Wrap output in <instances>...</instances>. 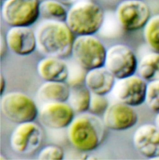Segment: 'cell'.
Here are the masks:
<instances>
[{
	"label": "cell",
	"instance_id": "obj_28",
	"mask_svg": "<svg viewBox=\"0 0 159 160\" xmlns=\"http://www.w3.org/2000/svg\"><path fill=\"white\" fill-rule=\"evenodd\" d=\"M154 124L159 129V113L156 114V116L155 118V124Z\"/></svg>",
	"mask_w": 159,
	"mask_h": 160
},
{
	"label": "cell",
	"instance_id": "obj_29",
	"mask_svg": "<svg viewBox=\"0 0 159 160\" xmlns=\"http://www.w3.org/2000/svg\"><path fill=\"white\" fill-rule=\"evenodd\" d=\"M2 1H4V0H2Z\"/></svg>",
	"mask_w": 159,
	"mask_h": 160
},
{
	"label": "cell",
	"instance_id": "obj_11",
	"mask_svg": "<svg viewBox=\"0 0 159 160\" xmlns=\"http://www.w3.org/2000/svg\"><path fill=\"white\" fill-rule=\"evenodd\" d=\"M138 118L134 107L117 101L109 104L103 115V120L107 129L122 132L134 127Z\"/></svg>",
	"mask_w": 159,
	"mask_h": 160
},
{
	"label": "cell",
	"instance_id": "obj_23",
	"mask_svg": "<svg viewBox=\"0 0 159 160\" xmlns=\"http://www.w3.org/2000/svg\"><path fill=\"white\" fill-rule=\"evenodd\" d=\"M109 105L108 99L106 95H97L91 93L88 112L96 116H103Z\"/></svg>",
	"mask_w": 159,
	"mask_h": 160
},
{
	"label": "cell",
	"instance_id": "obj_15",
	"mask_svg": "<svg viewBox=\"0 0 159 160\" xmlns=\"http://www.w3.org/2000/svg\"><path fill=\"white\" fill-rule=\"evenodd\" d=\"M116 80L115 77L103 66L88 71L84 83L92 93L107 95L112 92Z\"/></svg>",
	"mask_w": 159,
	"mask_h": 160
},
{
	"label": "cell",
	"instance_id": "obj_9",
	"mask_svg": "<svg viewBox=\"0 0 159 160\" xmlns=\"http://www.w3.org/2000/svg\"><path fill=\"white\" fill-rule=\"evenodd\" d=\"M44 138V131L38 123L34 121L20 123L11 134L10 146L19 154H32L40 148Z\"/></svg>",
	"mask_w": 159,
	"mask_h": 160
},
{
	"label": "cell",
	"instance_id": "obj_18",
	"mask_svg": "<svg viewBox=\"0 0 159 160\" xmlns=\"http://www.w3.org/2000/svg\"><path fill=\"white\" fill-rule=\"evenodd\" d=\"M91 92L85 84L76 83L70 88L68 103L76 113L88 112L89 107Z\"/></svg>",
	"mask_w": 159,
	"mask_h": 160
},
{
	"label": "cell",
	"instance_id": "obj_27",
	"mask_svg": "<svg viewBox=\"0 0 159 160\" xmlns=\"http://www.w3.org/2000/svg\"><path fill=\"white\" fill-rule=\"evenodd\" d=\"M56 1L60 2L65 6H72L74 3L78 1V0H56Z\"/></svg>",
	"mask_w": 159,
	"mask_h": 160
},
{
	"label": "cell",
	"instance_id": "obj_26",
	"mask_svg": "<svg viewBox=\"0 0 159 160\" xmlns=\"http://www.w3.org/2000/svg\"><path fill=\"white\" fill-rule=\"evenodd\" d=\"M0 85H1V95L3 93L6 86V82L4 77L1 74L0 77Z\"/></svg>",
	"mask_w": 159,
	"mask_h": 160
},
{
	"label": "cell",
	"instance_id": "obj_2",
	"mask_svg": "<svg viewBox=\"0 0 159 160\" xmlns=\"http://www.w3.org/2000/svg\"><path fill=\"white\" fill-rule=\"evenodd\" d=\"M68 138L73 147L83 152L94 150L103 143L106 127L99 116L89 112L75 117L68 126Z\"/></svg>",
	"mask_w": 159,
	"mask_h": 160
},
{
	"label": "cell",
	"instance_id": "obj_20",
	"mask_svg": "<svg viewBox=\"0 0 159 160\" xmlns=\"http://www.w3.org/2000/svg\"><path fill=\"white\" fill-rule=\"evenodd\" d=\"M40 17L44 20L65 22L68 10L56 0H44L39 4Z\"/></svg>",
	"mask_w": 159,
	"mask_h": 160
},
{
	"label": "cell",
	"instance_id": "obj_7",
	"mask_svg": "<svg viewBox=\"0 0 159 160\" xmlns=\"http://www.w3.org/2000/svg\"><path fill=\"white\" fill-rule=\"evenodd\" d=\"M115 16L121 28L133 32L143 29L152 16L149 7L142 0H123L117 6Z\"/></svg>",
	"mask_w": 159,
	"mask_h": 160
},
{
	"label": "cell",
	"instance_id": "obj_17",
	"mask_svg": "<svg viewBox=\"0 0 159 160\" xmlns=\"http://www.w3.org/2000/svg\"><path fill=\"white\" fill-rule=\"evenodd\" d=\"M70 87L65 82L46 81L38 90L39 99L46 102H66Z\"/></svg>",
	"mask_w": 159,
	"mask_h": 160
},
{
	"label": "cell",
	"instance_id": "obj_19",
	"mask_svg": "<svg viewBox=\"0 0 159 160\" xmlns=\"http://www.w3.org/2000/svg\"><path fill=\"white\" fill-rule=\"evenodd\" d=\"M137 73L147 82L159 80V53L152 51L138 61Z\"/></svg>",
	"mask_w": 159,
	"mask_h": 160
},
{
	"label": "cell",
	"instance_id": "obj_22",
	"mask_svg": "<svg viewBox=\"0 0 159 160\" xmlns=\"http://www.w3.org/2000/svg\"><path fill=\"white\" fill-rule=\"evenodd\" d=\"M145 103L154 113H159V80L147 82Z\"/></svg>",
	"mask_w": 159,
	"mask_h": 160
},
{
	"label": "cell",
	"instance_id": "obj_4",
	"mask_svg": "<svg viewBox=\"0 0 159 160\" xmlns=\"http://www.w3.org/2000/svg\"><path fill=\"white\" fill-rule=\"evenodd\" d=\"M107 49L95 35H80L75 38L71 56L81 68L89 71L104 66Z\"/></svg>",
	"mask_w": 159,
	"mask_h": 160
},
{
	"label": "cell",
	"instance_id": "obj_14",
	"mask_svg": "<svg viewBox=\"0 0 159 160\" xmlns=\"http://www.w3.org/2000/svg\"><path fill=\"white\" fill-rule=\"evenodd\" d=\"M5 40L8 49L18 56H28L36 49L35 32L30 27H10Z\"/></svg>",
	"mask_w": 159,
	"mask_h": 160
},
{
	"label": "cell",
	"instance_id": "obj_25",
	"mask_svg": "<svg viewBox=\"0 0 159 160\" xmlns=\"http://www.w3.org/2000/svg\"><path fill=\"white\" fill-rule=\"evenodd\" d=\"M6 47L7 48L6 42L5 38L4 39L3 37L2 38V35H1V58L4 55L6 50Z\"/></svg>",
	"mask_w": 159,
	"mask_h": 160
},
{
	"label": "cell",
	"instance_id": "obj_8",
	"mask_svg": "<svg viewBox=\"0 0 159 160\" xmlns=\"http://www.w3.org/2000/svg\"><path fill=\"white\" fill-rule=\"evenodd\" d=\"M138 61L131 48L116 44L107 49L104 67L117 79L137 74Z\"/></svg>",
	"mask_w": 159,
	"mask_h": 160
},
{
	"label": "cell",
	"instance_id": "obj_13",
	"mask_svg": "<svg viewBox=\"0 0 159 160\" xmlns=\"http://www.w3.org/2000/svg\"><path fill=\"white\" fill-rule=\"evenodd\" d=\"M133 144L139 154L154 160L159 156V129L155 124H142L134 132Z\"/></svg>",
	"mask_w": 159,
	"mask_h": 160
},
{
	"label": "cell",
	"instance_id": "obj_3",
	"mask_svg": "<svg viewBox=\"0 0 159 160\" xmlns=\"http://www.w3.org/2000/svg\"><path fill=\"white\" fill-rule=\"evenodd\" d=\"M105 17L104 9L99 4L81 1L70 6L65 22L76 36L94 35L101 31Z\"/></svg>",
	"mask_w": 159,
	"mask_h": 160
},
{
	"label": "cell",
	"instance_id": "obj_10",
	"mask_svg": "<svg viewBox=\"0 0 159 160\" xmlns=\"http://www.w3.org/2000/svg\"><path fill=\"white\" fill-rule=\"evenodd\" d=\"M147 84L135 74L117 79L111 92L118 102L135 108L145 103Z\"/></svg>",
	"mask_w": 159,
	"mask_h": 160
},
{
	"label": "cell",
	"instance_id": "obj_6",
	"mask_svg": "<svg viewBox=\"0 0 159 160\" xmlns=\"http://www.w3.org/2000/svg\"><path fill=\"white\" fill-rule=\"evenodd\" d=\"M1 110L7 119L18 124L34 121L39 114L33 100L18 92H9L2 97Z\"/></svg>",
	"mask_w": 159,
	"mask_h": 160
},
{
	"label": "cell",
	"instance_id": "obj_1",
	"mask_svg": "<svg viewBox=\"0 0 159 160\" xmlns=\"http://www.w3.org/2000/svg\"><path fill=\"white\" fill-rule=\"evenodd\" d=\"M35 32L36 49L42 55L63 59L72 55L75 37L65 22L44 20Z\"/></svg>",
	"mask_w": 159,
	"mask_h": 160
},
{
	"label": "cell",
	"instance_id": "obj_12",
	"mask_svg": "<svg viewBox=\"0 0 159 160\" xmlns=\"http://www.w3.org/2000/svg\"><path fill=\"white\" fill-rule=\"evenodd\" d=\"M75 113L66 102H48L43 106L38 115L40 122L47 128L61 129L69 126Z\"/></svg>",
	"mask_w": 159,
	"mask_h": 160
},
{
	"label": "cell",
	"instance_id": "obj_24",
	"mask_svg": "<svg viewBox=\"0 0 159 160\" xmlns=\"http://www.w3.org/2000/svg\"><path fill=\"white\" fill-rule=\"evenodd\" d=\"M64 152L61 147L58 145H49L44 147L38 154V160H57L63 159Z\"/></svg>",
	"mask_w": 159,
	"mask_h": 160
},
{
	"label": "cell",
	"instance_id": "obj_16",
	"mask_svg": "<svg viewBox=\"0 0 159 160\" xmlns=\"http://www.w3.org/2000/svg\"><path fill=\"white\" fill-rule=\"evenodd\" d=\"M37 71L45 81L65 82L69 76L68 65L63 59L46 57L39 61Z\"/></svg>",
	"mask_w": 159,
	"mask_h": 160
},
{
	"label": "cell",
	"instance_id": "obj_21",
	"mask_svg": "<svg viewBox=\"0 0 159 160\" xmlns=\"http://www.w3.org/2000/svg\"><path fill=\"white\" fill-rule=\"evenodd\" d=\"M143 36L152 51L159 53V14L151 17L143 28Z\"/></svg>",
	"mask_w": 159,
	"mask_h": 160
},
{
	"label": "cell",
	"instance_id": "obj_5",
	"mask_svg": "<svg viewBox=\"0 0 159 160\" xmlns=\"http://www.w3.org/2000/svg\"><path fill=\"white\" fill-rule=\"evenodd\" d=\"M39 4L38 0H4L1 17L10 27H31L40 17Z\"/></svg>",
	"mask_w": 159,
	"mask_h": 160
}]
</instances>
